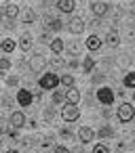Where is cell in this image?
<instances>
[{
    "mask_svg": "<svg viewBox=\"0 0 135 153\" xmlns=\"http://www.w3.org/2000/svg\"><path fill=\"white\" fill-rule=\"evenodd\" d=\"M40 88H44V90H55L57 88V84H61L59 82V76L57 74H53V71H47L42 78H40Z\"/></svg>",
    "mask_w": 135,
    "mask_h": 153,
    "instance_id": "cell-1",
    "label": "cell"
},
{
    "mask_svg": "<svg viewBox=\"0 0 135 153\" xmlns=\"http://www.w3.org/2000/svg\"><path fill=\"white\" fill-rule=\"evenodd\" d=\"M133 117H135V107L131 103H120L118 105V120L122 124H129Z\"/></svg>",
    "mask_w": 135,
    "mask_h": 153,
    "instance_id": "cell-2",
    "label": "cell"
},
{
    "mask_svg": "<svg viewBox=\"0 0 135 153\" xmlns=\"http://www.w3.org/2000/svg\"><path fill=\"white\" fill-rule=\"evenodd\" d=\"M61 117H63L66 122H76V120L80 117V109H78V105H70V103H66L63 109H61Z\"/></svg>",
    "mask_w": 135,
    "mask_h": 153,
    "instance_id": "cell-3",
    "label": "cell"
},
{
    "mask_svg": "<svg viewBox=\"0 0 135 153\" xmlns=\"http://www.w3.org/2000/svg\"><path fill=\"white\" fill-rule=\"evenodd\" d=\"M97 101L103 103V105H112V103H114V90L108 88V86H101V88L97 90Z\"/></svg>",
    "mask_w": 135,
    "mask_h": 153,
    "instance_id": "cell-4",
    "label": "cell"
},
{
    "mask_svg": "<svg viewBox=\"0 0 135 153\" xmlns=\"http://www.w3.org/2000/svg\"><path fill=\"white\" fill-rule=\"evenodd\" d=\"M47 67V59L42 57V55H34L32 59H30V69L34 71V74H38V71H42Z\"/></svg>",
    "mask_w": 135,
    "mask_h": 153,
    "instance_id": "cell-5",
    "label": "cell"
},
{
    "mask_svg": "<svg viewBox=\"0 0 135 153\" xmlns=\"http://www.w3.org/2000/svg\"><path fill=\"white\" fill-rule=\"evenodd\" d=\"M32 101H34V94H32L30 90L21 88V90L17 92V103H19L21 107H30V105H32Z\"/></svg>",
    "mask_w": 135,
    "mask_h": 153,
    "instance_id": "cell-6",
    "label": "cell"
},
{
    "mask_svg": "<svg viewBox=\"0 0 135 153\" xmlns=\"http://www.w3.org/2000/svg\"><path fill=\"white\" fill-rule=\"evenodd\" d=\"M68 30H70L72 34H80V32L84 30V19H80V17H72L70 23H68Z\"/></svg>",
    "mask_w": 135,
    "mask_h": 153,
    "instance_id": "cell-7",
    "label": "cell"
},
{
    "mask_svg": "<svg viewBox=\"0 0 135 153\" xmlns=\"http://www.w3.org/2000/svg\"><path fill=\"white\" fill-rule=\"evenodd\" d=\"M78 101H80V90L74 88V86H70V88L66 90V103H70V105H78Z\"/></svg>",
    "mask_w": 135,
    "mask_h": 153,
    "instance_id": "cell-8",
    "label": "cell"
},
{
    "mask_svg": "<svg viewBox=\"0 0 135 153\" xmlns=\"http://www.w3.org/2000/svg\"><path fill=\"white\" fill-rule=\"evenodd\" d=\"M78 138H80L84 145H89V143L95 138V132H93V128H89V126H82V128L78 130Z\"/></svg>",
    "mask_w": 135,
    "mask_h": 153,
    "instance_id": "cell-9",
    "label": "cell"
},
{
    "mask_svg": "<svg viewBox=\"0 0 135 153\" xmlns=\"http://www.w3.org/2000/svg\"><path fill=\"white\" fill-rule=\"evenodd\" d=\"M9 122H11L13 128H23V124H26V115H23V111H13Z\"/></svg>",
    "mask_w": 135,
    "mask_h": 153,
    "instance_id": "cell-10",
    "label": "cell"
},
{
    "mask_svg": "<svg viewBox=\"0 0 135 153\" xmlns=\"http://www.w3.org/2000/svg\"><path fill=\"white\" fill-rule=\"evenodd\" d=\"M91 11H93L97 17H103V15H108L110 4H108V2H93V4H91Z\"/></svg>",
    "mask_w": 135,
    "mask_h": 153,
    "instance_id": "cell-11",
    "label": "cell"
},
{
    "mask_svg": "<svg viewBox=\"0 0 135 153\" xmlns=\"http://www.w3.org/2000/svg\"><path fill=\"white\" fill-rule=\"evenodd\" d=\"M57 9L61 11V13H72L74 9H76V2H74V0H57Z\"/></svg>",
    "mask_w": 135,
    "mask_h": 153,
    "instance_id": "cell-12",
    "label": "cell"
},
{
    "mask_svg": "<svg viewBox=\"0 0 135 153\" xmlns=\"http://www.w3.org/2000/svg\"><path fill=\"white\" fill-rule=\"evenodd\" d=\"M106 44H108L110 48H116V46L120 44V36H118V32L110 30V32L106 34Z\"/></svg>",
    "mask_w": 135,
    "mask_h": 153,
    "instance_id": "cell-13",
    "label": "cell"
},
{
    "mask_svg": "<svg viewBox=\"0 0 135 153\" xmlns=\"http://www.w3.org/2000/svg\"><path fill=\"white\" fill-rule=\"evenodd\" d=\"M47 30H51V32H61V30H63L61 19H57V17H47Z\"/></svg>",
    "mask_w": 135,
    "mask_h": 153,
    "instance_id": "cell-14",
    "label": "cell"
},
{
    "mask_svg": "<svg viewBox=\"0 0 135 153\" xmlns=\"http://www.w3.org/2000/svg\"><path fill=\"white\" fill-rule=\"evenodd\" d=\"M32 44H34L32 34H23V36L19 38V48H21V51H30V48H32Z\"/></svg>",
    "mask_w": 135,
    "mask_h": 153,
    "instance_id": "cell-15",
    "label": "cell"
},
{
    "mask_svg": "<svg viewBox=\"0 0 135 153\" xmlns=\"http://www.w3.org/2000/svg\"><path fill=\"white\" fill-rule=\"evenodd\" d=\"M84 46H87L89 51H99V48H101V38H97V36H89L87 42H84Z\"/></svg>",
    "mask_w": 135,
    "mask_h": 153,
    "instance_id": "cell-16",
    "label": "cell"
},
{
    "mask_svg": "<svg viewBox=\"0 0 135 153\" xmlns=\"http://www.w3.org/2000/svg\"><path fill=\"white\" fill-rule=\"evenodd\" d=\"M21 21L23 23H32V21H36V13H34V9H21Z\"/></svg>",
    "mask_w": 135,
    "mask_h": 153,
    "instance_id": "cell-17",
    "label": "cell"
},
{
    "mask_svg": "<svg viewBox=\"0 0 135 153\" xmlns=\"http://www.w3.org/2000/svg\"><path fill=\"white\" fill-rule=\"evenodd\" d=\"M66 48H68V53H70V55H74V57H78V55L82 53V44H80L78 40L68 42V46H66Z\"/></svg>",
    "mask_w": 135,
    "mask_h": 153,
    "instance_id": "cell-18",
    "label": "cell"
},
{
    "mask_svg": "<svg viewBox=\"0 0 135 153\" xmlns=\"http://www.w3.org/2000/svg\"><path fill=\"white\" fill-rule=\"evenodd\" d=\"M19 13H21V9H19L17 4H7V11H5V15H7V17L11 19V21H15Z\"/></svg>",
    "mask_w": 135,
    "mask_h": 153,
    "instance_id": "cell-19",
    "label": "cell"
},
{
    "mask_svg": "<svg viewBox=\"0 0 135 153\" xmlns=\"http://www.w3.org/2000/svg\"><path fill=\"white\" fill-rule=\"evenodd\" d=\"M112 136H114V128H112V126H101L99 132H97V138H99V140H103V138H112Z\"/></svg>",
    "mask_w": 135,
    "mask_h": 153,
    "instance_id": "cell-20",
    "label": "cell"
},
{
    "mask_svg": "<svg viewBox=\"0 0 135 153\" xmlns=\"http://www.w3.org/2000/svg\"><path fill=\"white\" fill-rule=\"evenodd\" d=\"M49 46H51V51H53L55 55H59V53H63V48H66V46H63V40H61V38H53Z\"/></svg>",
    "mask_w": 135,
    "mask_h": 153,
    "instance_id": "cell-21",
    "label": "cell"
},
{
    "mask_svg": "<svg viewBox=\"0 0 135 153\" xmlns=\"http://www.w3.org/2000/svg\"><path fill=\"white\" fill-rule=\"evenodd\" d=\"M15 46H17V42H15V40H11V38H5L2 42H0V48H2L5 53H13V51H15Z\"/></svg>",
    "mask_w": 135,
    "mask_h": 153,
    "instance_id": "cell-22",
    "label": "cell"
},
{
    "mask_svg": "<svg viewBox=\"0 0 135 153\" xmlns=\"http://www.w3.org/2000/svg\"><path fill=\"white\" fill-rule=\"evenodd\" d=\"M93 69H95V59H93V57H84V61H82V71L89 74V71H93Z\"/></svg>",
    "mask_w": 135,
    "mask_h": 153,
    "instance_id": "cell-23",
    "label": "cell"
},
{
    "mask_svg": "<svg viewBox=\"0 0 135 153\" xmlns=\"http://www.w3.org/2000/svg\"><path fill=\"white\" fill-rule=\"evenodd\" d=\"M59 82H61L66 88H70V86H74V76H72V74H63V76H59Z\"/></svg>",
    "mask_w": 135,
    "mask_h": 153,
    "instance_id": "cell-24",
    "label": "cell"
},
{
    "mask_svg": "<svg viewBox=\"0 0 135 153\" xmlns=\"http://www.w3.org/2000/svg\"><path fill=\"white\" fill-rule=\"evenodd\" d=\"M124 86L135 90V71H131V74H127V76H124Z\"/></svg>",
    "mask_w": 135,
    "mask_h": 153,
    "instance_id": "cell-25",
    "label": "cell"
},
{
    "mask_svg": "<svg viewBox=\"0 0 135 153\" xmlns=\"http://www.w3.org/2000/svg\"><path fill=\"white\" fill-rule=\"evenodd\" d=\"M53 101H55V103H63V101H66V92L55 88V90H53Z\"/></svg>",
    "mask_w": 135,
    "mask_h": 153,
    "instance_id": "cell-26",
    "label": "cell"
},
{
    "mask_svg": "<svg viewBox=\"0 0 135 153\" xmlns=\"http://www.w3.org/2000/svg\"><path fill=\"white\" fill-rule=\"evenodd\" d=\"M11 59H7V57H2L0 59V71H7V69H11Z\"/></svg>",
    "mask_w": 135,
    "mask_h": 153,
    "instance_id": "cell-27",
    "label": "cell"
},
{
    "mask_svg": "<svg viewBox=\"0 0 135 153\" xmlns=\"http://www.w3.org/2000/svg\"><path fill=\"white\" fill-rule=\"evenodd\" d=\"M103 80H106V76H103L101 71L93 74V78H91V82H93V84H103Z\"/></svg>",
    "mask_w": 135,
    "mask_h": 153,
    "instance_id": "cell-28",
    "label": "cell"
},
{
    "mask_svg": "<svg viewBox=\"0 0 135 153\" xmlns=\"http://www.w3.org/2000/svg\"><path fill=\"white\" fill-rule=\"evenodd\" d=\"M53 117H55V109H53V107H47V109H44V120L51 122Z\"/></svg>",
    "mask_w": 135,
    "mask_h": 153,
    "instance_id": "cell-29",
    "label": "cell"
},
{
    "mask_svg": "<svg viewBox=\"0 0 135 153\" xmlns=\"http://www.w3.org/2000/svg\"><path fill=\"white\" fill-rule=\"evenodd\" d=\"M93 153H110V149H108L106 145H101V143H99V145H95V149H93Z\"/></svg>",
    "mask_w": 135,
    "mask_h": 153,
    "instance_id": "cell-30",
    "label": "cell"
},
{
    "mask_svg": "<svg viewBox=\"0 0 135 153\" xmlns=\"http://www.w3.org/2000/svg\"><path fill=\"white\" fill-rule=\"evenodd\" d=\"M17 84H19V78L17 76H9L7 78V86H17Z\"/></svg>",
    "mask_w": 135,
    "mask_h": 153,
    "instance_id": "cell-31",
    "label": "cell"
},
{
    "mask_svg": "<svg viewBox=\"0 0 135 153\" xmlns=\"http://www.w3.org/2000/svg\"><path fill=\"white\" fill-rule=\"evenodd\" d=\"M40 145H42V147H51V145H53V136H44V138L40 140Z\"/></svg>",
    "mask_w": 135,
    "mask_h": 153,
    "instance_id": "cell-32",
    "label": "cell"
},
{
    "mask_svg": "<svg viewBox=\"0 0 135 153\" xmlns=\"http://www.w3.org/2000/svg\"><path fill=\"white\" fill-rule=\"evenodd\" d=\"M59 134H61V138H66V140H70V138H72V136H74V134H72V132H70V130H66V128H63V130H61V132H59Z\"/></svg>",
    "mask_w": 135,
    "mask_h": 153,
    "instance_id": "cell-33",
    "label": "cell"
},
{
    "mask_svg": "<svg viewBox=\"0 0 135 153\" xmlns=\"http://www.w3.org/2000/svg\"><path fill=\"white\" fill-rule=\"evenodd\" d=\"M55 153H70V149L63 147V145H57V147H55Z\"/></svg>",
    "mask_w": 135,
    "mask_h": 153,
    "instance_id": "cell-34",
    "label": "cell"
},
{
    "mask_svg": "<svg viewBox=\"0 0 135 153\" xmlns=\"http://www.w3.org/2000/svg\"><path fill=\"white\" fill-rule=\"evenodd\" d=\"M61 65H63V61H61L59 57H55V59H53V67H61Z\"/></svg>",
    "mask_w": 135,
    "mask_h": 153,
    "instance_id": "cell-35",
    "label": "cell"
},
{
    "mask_svg": "<svg viewBox=\"0 0 135 153\" xmlns=\"http://www.w3.org/2000/svg\"><path fill=\"white\" fill-rule=\"evenodd\" d=\"M7 153H19L17 149H7Z\"/></svg>",
    "mask_w": 135,
    "mask_h": 153,
    "instance_id": "cell-36",
    "label": "cell"
},
{
    "mask_svg": "<svg viewBox=\"0 0 135 153\" xmlns=\"http://www.w3.org/2000/svg\"><path fill=\"white\" fill-rule=\"evenodd\" d=\"M76 153H87V151H84V149H78V151H76Z\"/></svg>",
    "mask_w": 135,
    "mask_h": 153,
    "instance_id": "cell-37",
    "label": "cell"
},
{
    "mask_svg": "<svg viewBox=\"0 0 135 153\" xmlns=\"http://www.w3.org/2000/svg\"><path fill=\"white\" fill-rule=\"evenodd\" d=\"M131 97H133V101H135V90H133V94H131Z\"/></svg>",
    "mask_w": 135,
    "mask_h": 153,
    "instance_id": "cell-38",
    "label": "cell"
},
{
    "mask_svg": "<svg viewBox=\"0 0 135 153\" xmlns=\"http://www.w3.org/2000/svg\"><path fill=\"white\" fill-rule=\"evenodd\" d=\"M0 21H2V11H0Z\"/></svg>",
    "mask_w": 135,
    "mask_h": 153,
    "instance_id": "cell-39",
    "label": "cell"
}]
</instances>
